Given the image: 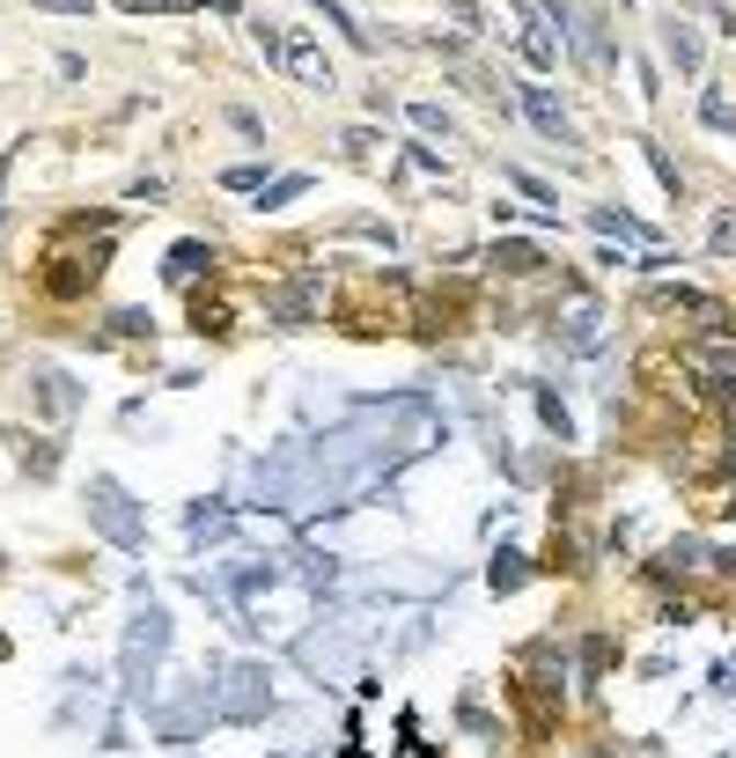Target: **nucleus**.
I'll return each mask as SVG.
<instances>
[{
  "mask_svg": "<svg viewBox=\"0 0 736 758\" xmlns=\"http://www.w3.org/2000/svg\"><path fill=\"white\" fill-rule=\"evenodd\" d=\"M163 648H170V612L163 604H147L133 626H125L119 640V678H125V700H141L147 678H155V662H163Z\"/></svg>",
  "mask_w": 736,
  "mask_h": 758,
  "instance_id": "f257e3e1",
  "label": "nucleus"
},
{
  "mask_svg": "<svg viewBox=\"0 0 736 758\" xmlns=\"http://www.w3.org/2000/svg\"><path fill=\"white\" fill-rule=\"evenodd\" d=\"M89 523H97L119 553H141V545H147V515L133 509V493H125L111 471H97V479H89Z\"/></svg>",
  "mask_w": 736,
  "mask_h": 758,
  "instance_id": "f03ea898",
  "label": "nucleus"
},
{
  "mask_svg": "<svg viewBox=\"0 0 736 758\" xmlns=\"http://www.w3.org/2000/svg\"><path fill=\"white\" fill-rule=\"evenodd\" d=\"M272 707V685H266V670L258 662H236L228 678H221V722H258V714Z\"/></svg>",
  "mask_w": 736,
  "mask_h": 758,
  "instance_id": "7ed1b4c3",
  "label": "nucleus"
},
{
  "mask_svg": "<svg viewBox=\"0 0 736 758\" xmlns=\"http://www.w3.org/2000/svg\"><path fill=\"white\" fill-rule=\"evenodd\" d=\"M258 45H266V59H272V67L302 74L310 89H339V81H332V59H324V52L310 45V37H272V30H258Z\"/></svg>",
  "mask_w": 736,
  "mask_h": 758,
  "instance_id": "20e7f679",
  "label": "nucleus"
},
{
  "mask_svg": "<svg viewBox=\"0 0 736 758\" xmlns=\"http://www.w3.org/2000/svg\"><path fill=\"white\" fill-rule=\"evenodd\" d=\"M685 361H692V376H707L714 391H736V332H707Z\"/></svg>",
  "mask_w": 736,
  "mask_h": 758,
  "instance_id": "39448f33",
  "label": "nucleus"
},
{
  "mask_svg": "<svg viewBox=\"0 0 736 758\" xmlns=\"http://www.w3.org/2000/svg\"><path fill=\"white\" fill-rule=\"evenodd\" d=\"M523 119L538 125L553 147H575V119H567L560 97H553V89H538V81H523Z\"/></svg>",
  "mask_w": 736,
  "mask_h": 758,
  "instance_id": "423d86ee",
  "label": "nucleus"
},
{
  "mask_svg": "<svg viewBox=\"0 0 736 758\" xmlns=\"http://www.w3.org/2000/svg\"><path fill=\"white\" fill-rule=\"evenodd\" d=\"M560 332H567V346H575V354H589V346L604 339V310H596L589 294H575V302L560 310Z\"/></svg>",
  "mask_w": 736,
  "mask_h": 758,
  "instance_id": "0eeeda50",
  "label": "nucleus"
},
{
  "mask_svg": "<svg viewBox=\"0 0 736 758\" xmlns=\"http://www.w3.org/2000/svg\"><path fill=\"white\" fill-rule=\"evenodd\" d=\"M97 272H103V250H97V258H45V288L67 302V294H81Z\"/></svg>",
  "mask_w": 736,
  "mask_h": 758,
  "instance_id": "6e6552de",
  "label": "nucleus"
},
{
  "mask_svg": "<svg viewBox=\"0 0 736 758\" xmlns=\"http://www.w3.org/2000/svg\"><path fill=\"white\" fill-rule=\"evenodd\" d=\"M648 310H678V317H700V324H722V302L700 288H656L648 294Z\"/></svg>",
  "mask_w": 736,
  "mask_h": 758,
  "instance_id": "1a4fd4ad",
  "label": "nucleus"
},
{
  "mask_svg": "<svg viewBox=\"0 0 736 758\" xmlns=\"http://www.w3.org/2000/svg\"><path fill=\"white\" fill-rule=\"evenodd\" d=\"M515 700H523V722H531V729H553V714H560V692L545 685V678H515Z\"/></svg>",
  "mask_w": 736,
  "mask_h": 758,
  "instance_id": "9d476101",
  "label": "nucleus"
},
{
  "mask_svg": "<svg viewBox=\"0 0 736 758\" xmlns=\"http://www.w3.org/2000/svg\"><path fill=\"white\" fill-rule=\"evenodd\" d=\"M589 228H596V236H618V244H648V250H656V228H640V221L618 214V207H589Z\"/></svg>",
  "mask_w": 736,
  "mask_h": 758,
  "instance_id": "9b49d317",
  "label": "nucleus"
},
{
  "mask_svg": "<svg viewBox=\"0 0 736 758\" xmlns=\"http://www.w3.org/2000/svg\"><path fill=\"white\" fill-rule=\"evenodd\" d=\"M37 405H45L52 420H67L74 405H81V391H74V383L59 376V368H45V376H37Z\"/></svg>",
  "mask_w": 736,
  "mask_h": 758,
  "instance_id": "f8f14e48",
  "label": "nucleus"
},
{
  "mask_svg": "<svg viewBox=\"0 0 736 758\" xmlns=\"http://www.w3.org/2000/svg\"><path fill=\"white\" fill-rule=\"evenodd\" d=\"M575 52H582L589 67H612V45H604V23H596V15H575Z\"/></svg>",
  "mask_w": 736,
  "mask_h": 758,
  "instance_id": "ddd939ff",
  "label": "nucleus"
},
{
  "mask_svg": "<svg viewBox=\"0 0 736 758\" xmlns=\"http://www.w3.org/2000/svg\"><path fill=\"white\" fill-rule=\"evenodd\" d=\"M538 266H545V258L531 244H493V272H509V280H531Z\"/></svg>",
  "mask_w": 736,
  "mask_h": 758,
  "instance_id": "4468645a",
  "label": "nucleus"
},
{
  "mask_svg": "<svg viewBox=\"0 0 736 758\" xmlns=\"http://www.w3.org/2000/svg\"><path fill=\"white\" fill-rule=\"evenodd\" d=\"M523 575H531V560H523L515 545H501V553H493V567H487V582L501 589V597H509V589H523Z\"/></svg>",
  "mask_w": 736,
  "mask_h": 758,
  "instance_id": "2eb2a0df",
  "label": "nucleus"
},
{
  "mask_svg": "<svg viewBox=\"0 0 736 758\" xmlns=\"http://www.w3.org/2000/svg\"><path fill=\"white\" fill-rule=\"evenodd\" d=\"M207 266H214V250H207V244H177L170 250V280H199Z\"/></svg>",
  "mask_w": 736,
  "mask_h": 758,
  "instance_id": "dca6fc26",
  "label": "nucleus"
},
{
  "mask_svg": "<svg viewBox=\"0 0 736 758\" xmlns=\"http://www.w3.org/2000/svg\"><path fill=\"white\" fill-rule=\"evenodd\" d=\"M640 155H648V170H656V185H662V192H670V199H685V177H678V163H670V155H662L656 141H640Z\"/></svg>",
  "mask_w": 736,
  "mask_h": 758,
  "instance_id": "f3484780",
  "label": "nucleus"
},
{
  "mask_svg": "<svg viewBox=\"0 0 736 758\" xmlns=\"http://www.w3.org/2000/svg\"><path fill=\"white\" fill-rule=\"evenodd\" d=\"M266 310H272L280 324H310V288H280V294L266 302Z\"/></svg>",
  "mask_w": 736,
  "mask_h": 758,
  "instance_id": "a211bd4d",
  "label": "nucleus"
},
{
  "mask_svg": "<svg viewBox=\"0 0 736 758\" xmlns=\"http://www.w3.org/2000/svg\"><path fill=\"white\" fill-rule=\"evenodd\" d=\"M662 45H670V59H678V74H700V37H692L685 23H670V37H662Z\"/></svg>",
  "mask_w": 736,
  "mask_h": 758,
  "instance_id": "6ab92c4d",
  "label": "nucleus"
},
{
  "mask_svg": "<svg viewBox=\"0 0 736 758\" xmlns=\"http://www.w3.org/2000/svg\"><path fill=\"white\" fill-rule=\"evenodd\" d=\"M531 398H538V420H545V427H553L560 442H575V420H567V405H560V398H553V391H531Z\"/></svg>",
  "mask_w": 736,
  "mask_h": 758,
  "instance_id": "aec40b11",
  "label": "nucleus"
},
{
  "mask_svg": "<svg viewBox=\"0 0 736 758\" xmlns=\"http://www.w3.org/2000/svg\"><path fill=\"white\" fill-rule=\"evenodd\" d=\"M310 192V177H272L266 192H258V207H288V199H302Z\"/></svg>",
  "mask_w": 736,
  "mask_h": 758,
  "instance_id": "412c9836",
  "label": "nucleus"
},
{
  "mask_svg": "<svg viewBox=\"0 0 736 758\" xmlns=\"http://www.w3.org/2000/svg\"><path fill=\"white\" fill-rule=\"evenodd\" d=\"M707 250H714V258H736V214H722L707 228Z\"/></svg>",
  "mask_w": 736,
  "mask_h": 758,
  "instance_id": "4be33fe9",
  "label": "nucleus"
},
{
  "mask_svg": "<svg viewBox=\"0 0 736 758\" xmlns=\"http://www.w3.org/2000/svg\"><path fill=\"white\" fill-rule=\"evenodd\" d=\"M221 185H228V192H258L266 170H258V163H236V170H221Z\"/></svg>",
  "mask_w": 736,
  "mask_h": 758,
  "instance_id": "5701e85b",
  "label": "nucleus"
},
{
  "mask_svg": "<svg viewBox=\"0 0 736 758\" xmlns=\"http://www.w3.org/2000/svg\"><path fill=\"white\" fill-rule=\"evenodd\" d=\"M700 119L714 125V133H736V103H722V97H707L700 103Z\"/></svg>",
  "mask_w": 736,
  "mask_h": 758,
  "instance_id": "b1692460",
  "label": "nucleus"
},
{
  "mask_svg": "<svg viewBox=\"0 0 736 758\" xmlns=\"http://www.w3.org/2000/svg\"><path fill=\"white\" fill-rule=\"evenodd\" d=\"M413 125H420V133H442V141H449V111H435V103H413Z\"/></svg>",
  "mask_w": 736,
  "mask_h": 758,
  "instance_id": "393cba45",
  "label": "nucleus"
},
{
  "mask_svg": "<svg viewBox=\"0 0 736 758\" xmlns=\"http://www.w3.org/2000/svg\"><path fill=\"white\" fill-rule=\"evenodd\" d=\"M509 177H515V192H531L538 207H553V185H545V177H531V170H509Z\"/></svg>",
  "mask_w": 736,
  "mask_h": 758,
  "instance_id": "a878e982",
  "label": "nucleus"
},
{
  "mask_svg": "<svg viewBox=\"0 0 736 758\" xmlns=\"http://www.w3.org/2000/svg\"><path fill=\"white\" fill-rule=\"evenodd\" d=\"M37 8H59V15H81L89 0H37Z\"/></svg>",
  "mask_w": 736,
  "mask_h": 758,
  "instance_id": "bb28decb",
  "label": "nucleus"
},
{
  "mask_svg": "<svg viewBox=\"0 0 736 758\" xmlns=\"http://www.w3.org/2000/svg\"><path fill=\"white\" fill-rule=\"evenodd\" d=\"M8 163H15V155H8V147H0V199H8Z\"/></svg>",
  "mask_w": 736,
  "mask_h": 758,
  "instance_id": "cd10ccee",
  "label": "nucleus"
},
{
  "mask_svg": "<svg viewBox=\"0 0 736 758\" xmlns=\"http://www.w3.org/2000/svg\"><path fill=\"white\" fill-rule=\"evenodd\" d=\"M722 567H729V582H736V553H722Z\"/></svg>",
  "mask_w": 736,
  "mask_h": 758,
  "instance_id": "c85d7f7f",
  "label": "nucleus"
},
{
  "mask_svg": "<svg viewBox=\"0 0 736 758\" xmlns=\"http://www.w3.org/2000/svg\"><path fill=\"white\" fill-rule=\"evenodd\" d=\"M722 515H736V493H729V501H722Z\"/></svg>",
  "mask_w": 736,
  "mask_h": 758,
  "instance_id": "c756f323",
  "label": "nucleus"
},
{
  "mask_svg": "<svg viewBox=\"0 0 736 758\" xmlns=\"http://www.w3.org/2000/svg\"><path fill=\"white\" fill-rule=\"evenodd\" d=\"M0 656H8V640H0Z\"/></svg>",
  "mask_w": 736,
  "mask_h": 758,
  "instance_id": "7c9ffc66",
  "label": "nucleus"
}]
</instances>
